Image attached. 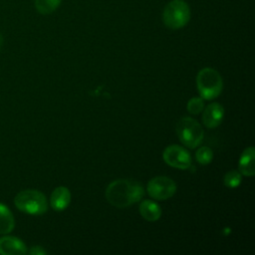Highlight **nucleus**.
Segmentation results:
<instances>
[{
  "label": "nucleus",
  "mask_w": 255,
  "mask_h": 255,
  "mask_svg": "<svg viewBox=\"0 0 255 255\" xmlns=\"http://www.w3.org/2000/svg\"><path fill=\"white\" fill-rule=\"evenodd\" d=\"M144 195L142 185L133 179H117L106 189L107 200L115 207L126 208L138 201Z\"/></svg>",
  "instance_id": "nucleus-1"
},
{
  "label": "nucleus",
  "mask_w": 255,
  "mask_h": 255,
  "mask_svg": "<svg viewBox=\"0 0 255 255\" xmlns=\"http://www.w3.org/2000/svg\"><path fill=\"white\" fill-rule=\"evenodd\" d=\"M196 87L203 100H214L223 89V81L220 74L212 68H203L196 75Z\"/></svg>",
  "instance_id": "nucleus-2"
},
{
  "label": "nucleus",
  "mask_w": 255,
  "mask_h": 255,
  "mask_svg": "<svg viewBox=\"0 0 255 255\" xmlns=\"http://www.w3.org/2000/svg\"><path fill=\"white\" fill-rule=\"evenodd\" d=\"M14 204L20 211L30 215H41L48 210L46 196L36 189H25L18 192Z\"/></svg>",
  "instance_id": "nucleus-3"
},
{
  "label": "nucleus",
  "mask_w": 255,
  "mask_h": 255,
  "mask_svg": "<svg viewBox=\"0 0 255 255\" xmlns=\"http://www.w3.org/2000/svg\"><path fill=\"white\" fill-rule=\"evenodd\" d=\"M175 131L180 142L188 148H196L204 138L200 124L189 117H183L177 122Z\"/></svg>",
  "instance_id": "nucleus-4"
},
{
  "label": "nucleus",
  "mask_w": 255,
  "mask_h": 255,
  "mask_svg": "<svg viewBox=\"0 0 255 255\" xmlns=\"http://www.w3.org/2000/svg\"><path fill=\"white\" fill-rule=\"evenodd\" d=\"M162 18L165 26L168 28L180 29L189 21V7L181 0H173L164 8Z\"/></svg>",
  "instance_id": "nucleus-5"
},
{
  "label": "nucleus",
  "mask_w": 255,
  "mask_h": 255,
  "mask_svg": "<svg viewBox=\"0 0 255 255\" xmlns=\"http://www.w3.org/2000/svg\"><path fill=\"white\" fill-rule=\"evenodd\" d=\"M176 189L177 185L175 181L164 175L154 176L146 184L148 195L156 200H166L172 197Z\"/></svg>",
  "instance_id": "nucleus-6"
},
{
  "label": "nucleus",
  "mask_w": 255,
  "mask_h": 255,
  "mask_svg": "<svg viewBox=\"0 0 255 255\" xmlns=\"http://www.w3.org/2000/svg\"><path fill=\"white\" fill-rule=\"evenodd\" d=\"M162 158L166 164L178 169H187L191 165L190 153L186 148L177 144L165 147L162 152Z\"/></svg>",
  "instance_id": "nucleus-7"
},
{
  "label": "nucleus",
  "mask_w": 255,
  "mask_h": 255,
  "mask_svg": "<svg viewBox=\"0 0 255 255\" xmlns=\"http://www.w3.org/2000/svg\"><path fill=\"white\" fill-rule=\"evenodd\" d=\"M28 251L25 243L18 237L6 235L0 237L1 255H24Z\"/></svg>",
  "instance_id": "nucleus-8"
},
{
  "label": "nucleus",
  "mask_w": 255,
  "mask_h": 255,
  "mask_svg": "<svg viewBox=\"0 0 255 255\" xmlns=\"http://www.w3.org/2000/svg\"><path fill=\"white\" fill-rule=\"evenodd\" d=\"M202 112V123L208 128H217L223 121L224 108L219 103L209 104Z\"/></svg>",
  "instance_id": "nucleus-9"
},
{
  "label": "nucleus",
  "mask_w": 255,
  "mask_h": 255,
  "mask_svg": "<svg viewBox=\"0 0 255 255\" xmlns=\"http://www.w3.org/2000/svg\"><path fill=\"white\" fill-rule=\"evenodd\" d=\"M71 192L66 186H58L51 193L50 205L56 211H63L71 203Z\"/></svg>",
  "instance_id": "nucleus-10"
},
{
  "label": "nucleus",
  "mask_w": 255,
  "mask_h": 255,
  "mask_svg": "<svg viewBox=\"0 0 255 255\" xmlns=\"http://www.w3.org/2000/svg\"><path fill=\"white\" fill-rule=\"evenodd\" d=\"M255 149L253 146L245 148L238 161V171L245 176H253L255 173L254 167V154Z\"/></svg>",
  "instance_id": "nucleus-11"
},
{
  "label": "nucleus",
  "mask_w": 255,
  "mask_h": 255,
  "mask_svg": "<svg viewBox=\"0 0 255 255\" xmlns=\"http://www.w3.org/2000/svg\"><path fill=\"white\" fill-rule=\"evenodd\" d=\"M139 213L147 221H156L161 216V209L154 201L145 199L139 204Z\"/></svg>",
  "instance_id": "nucleus-12"
},
{
  "label": "nucleus",
  "mask_w": 255,
  "mask_h": 255,
  "mask_svg": "<svg viewBox=\"0 0 255 255\" xmlns=\"http://www.w3.org/2000/svg\"><path fill=\"white\" fill-rule=\"evenodd\" d=\"M15 226L14 216L9 207L0 203V234H9Z\"/></svg>",
  "instance_id": "nucleus-13"
},
{
  "label": "nucleus",
  "mask_w": 255,
  "mask_h": 255,
  "mask_svg": "<svg viewBox=\"0 0 255 255\" xmlns=\"http://www.w3.org/2000/svg\"><path fill=\"white\" fill-rule=\"evenodd\" d=\"M61 0H35V7L41 14H50L60 5Z\"/></svg>",
  "instance_id": "nucleus-14"
},
{
  "label": "nucleus",
  "mask_w": 255,
  "mask_h": 255,
  "mask_svg": "<svg viewBox=\"0 0 255 255\" xmlns=\"http://www.w3.org/2000/svg\"><path fill=\"white\" fill-rule=\"evenodd\" d=\"M242 181V174L237 170H230L225 173L223 183L228 188H235L240 185Z\"/></svg>",
  "instance_id": "nucleus-15"
},
{
  "label": "nucleus",
  "mask_w": 255,
  "mask_h": 255,
  "mask_svg": "<svg viewBox=\"0 0 255 255\" xmlns=\"http://www.w3.org/2000/svg\"><path fill=\"white\" fill-rule=\"evenodd\" d=\"M195 158L200 164H209L213 159V151L209 146H201L196 150Z\"/></svg>",
  "instance_id": "nucleus-16"
},
{
  "label": "nucleus",
  "mask_w": 255,
  "mask_h": 255,
  "mask_svg": "<svg viewBox=\"0 0 255 255\" xmlns=\"http://www.w3.org/2000/svg\"><path fill=\"white\" fill-rule=\"evenodd\" d=\"M187 111L192 114V115H198L200 114L203 109H204V101L203 99L200 97H195V98H191L188 102H187Z\"/></svg>",
  "instance_id": "nucleus-17"
},
{
  "label": "nucleus",
  "mask_w": 255,
  "mask_h": 255,
  "mask_svg": "<svg viewBox=\"0 0 255 255\" xmlns=\"http://www.w3.org/2000/svg\"><path fill=\"white\" fill-rule=\"evenodd\" d=\"M27 252L31 255H45V254H47L46 250L41 246H32L30 248V250H28Z\"/></svg>",
  "instance_id": "nucleus-18"
},
{
  "label": "nucleus",
  "mask_w": 255,
  "mask_h": 255,
  "mask_svg": "<svg viewBox=\"0 0 255 255\" xmlns=\"http://www.w3.org/2000/svg\"><path fill=\"white\" fill-rule=\"evenodd\" d=\"M2 43H3V36H2V34L0 33V48H1V46H2Z\"/></svg>",
  "instance_id": "nucleus-19"
}]
</instances>
